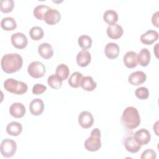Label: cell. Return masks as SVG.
<instances>
[{"mask_svg": "<svg viewBox=\"0 0 159 159\" xmlns=\"http://www.w3.org/2000/svg\"><path fill=\"white\" fill-rule=\"evenodd\" d=\"M83 78V76L81 73L78 71L73 72L68 79V84L72 88H77L81 86V83Z\"/></svg>", "mask_w": 159, "mask_h": 159, "instance_id": "d4e9b609", "label": "cell"}, {"mask_svg": "<svg viewBox=\"0 0 159 159\" xmlns=\"http://www.w3.org/2000/svg\"><path fill=\"white\" fill-rule=\"evenodd\" d=\"M47 90V86L40 83H37L32 88V93L36 95H39L44 93Z\"/></svg>", "mask_w": 159, "mask_h": 159, "instance_id": "e575fe53", "label": "cell"}, {"mask_svg": "<svg viewBox=\"0 0 159 159\" xmlns=\"http://www.w3.org/2000/svg\"><path fill=\"white\" fill-rule=\"evenodd\" d=\"M4 88L10 93L16 94H22L27 92L28 86L26 83L14 78H7L4 82Z\"/></svg>", "mask_w": 159, "mask_h": 159, "instance_id": "277c9868", "label": "cell"}, {"mask_svg": "<svg viewBox=\"0 0 159 159\" xmlns=\"http://www.w3.org/2000/svg\"><path fill=\"white\" fill-rule=\"evenodd\" d=\"M81 86L85 91H92L96 88L97 83L95 81H94L93 78L91 76H83L82 79Z\"/></svg>", "mask_w": 159, "mask_h": 159, "instance_id": "603a6c76", "label": "cell"}, {"mask_svg": "<svg viewBox=\"0 0 159 159\" xmlns=\"http://www.w3.org/2000/svg\"><path fill=\"white\" fill-rule=\"evenodd\" d=\"M44 35L42 28L39 26L32 27L29 30V35L30 38L34 40H39L43 38Z\"/></svg>", "mask_w": 159, "mask_h": 159, "instance_id": "f1b7e54d", "label": "cell"}, {"mask_svg": "<svg viewBox=\"0 0 159 159\" xmlns=\"http://www.w3.org/2000/svg\"><path fill=\"white\" fill-rule=\"evenodd\" d=\"M124 145L127 151L132 153H137L141 148V145L135 140L134 137L132 136L126 137L124 140Z\"/></svg>", "mask_w": 159, "mask_h": 159, "instance_id": "d6986e66", "label": "cell"}, {"mask_svg": "<svg viewBox=\"0 0 159 159\" xmlns=\"http://www.w3.org/2000/svg\"><path fill=\"white\" fill-rule=\"evenodd\" d=\"M14 7L13 0H1L0 9L4 13H8L12 11Z\"/></svg>", "mask_w": 159, "mask_h": 159, "instance_id": "1f68e13d", "label": "cell"}, {"mask_svg": "<svg viewBox=\"0 0 159 159\" xmlns=\"http://www.w3.org/2000/svg\"><path fill=\"white\" fill-rule=\"evenodd\" d=\"M84 146L85 149L89 152H96L101 148V131L98 128L93 129L90 137L85 140Z\"/></svg>", "mask_w": 159, "mask_h": 159, "instance_id": "3957f363", "label": "cell"}, {"mask_svg": "<svg viewBox=\"0 0 159 159\" xmlns=\"http://www.w3.org/2000/svg\"><path fill=\"white\" fill-rule=\"evenodd\" d=\"M39 55L45 59L50 58L53 55V49L48 43H42L38 47Z\"/></svg>", "mask_w": 159, "mask_h": 159, "instance_id": "ffe728a7", "label": "cell"}, {"mask_svg": "<svg viewBox=\"0 0 159 159\" xmlns=\"http://www.w3.org/2000/svg\"><path fill=\"white\" fill-rule=\"evenodd\" d=\"M22 131V125L16 121L9 123L6 127V132L12 136H17L20 134Z\"/></svg>", "mask_w": 159, "mask_h": 159, "instance_id": "7402d4cb", "label": "cell"}, {"mask_svg": "<svg viewBox=\"0 0 159 159\" xmlns=\"http://www.w3.org/2000/svg\"><path fill=\"white\" fill-rule=\"evenodd\" d=\"M11 41L12 45L19 49H23L26 47L28 40L25 35L21 32L13 34L11 37Z\"/></svg>", "mask_w": 159, "mask_h": 159, "instance_id": "52a82bcc", "label": "cell"}, {"mask_svg": "<svg viewBox=\"0 0 159 159\" xmlns=\"http://www.w3.org/2000/svg\"><path fill=\"white\" fill-rule=\"evenodd\" d=\"M151 55L148 49L142 48L137 54L138 63L142 66H147L150 61Z\"/></svg>", "mask_w": 159, "mask_h": 159, "instance_id": "44dd1931", "label": "cell"}, {"mask_svg": "<svg viewBox=\"0 0 159 159\" xmlns=\"http://www.w3.org/2000/svg\"><path fill=\"white\" fill-rule=\"evenodd\" d=\"M156 158L157 153L152 148H148L144 150L140 156L141 159H155Z\"/></svg>", "mask_w": 159, "mask_h": 159, "instance_id": "836d02e7", "label": "cell"}, {"mask_svg": "<svg viewBox=\"0 0 159 159\" xmlns=\"http://www.w3.org/2000/svg\"><path fill=\"white\" fill-rule=\"evenodd\" d=\"M61 19V14L60 12L55 9L50 8L45 13L43 20L48 25H55L60 22Z\"/></svg>", "mask_w": 159, "mask_h": 159, "instance_id": "30bf717a", "label": "cell"}, {"mask_svg": "<svg viewBox=\"0 0 159 159\" xmlns=\"http://www.w3.org/2000/svg\"><path fill=\"white\" fill-rule=\"evenodd\" d=\"M152 22L157 27H159V23H158V11L155 12L152 17Z\"/></svg>", "mask_w": 159, "mask_h": 159, "instance_id": "d590c367", "label": "cell"}, {"mask_svg": "<svg viewBox=\"0 0 159 159\" xmlns=\"http://www.w3.org/2000/svg\"><path fill=\"white\" fill-rule=\"evenodd\" d=\"M106 32L109 38L112 39H118L122 35L124 30L121 25L114 24L108 25Z\"/></svg>", "mask_w": 159, "mask_h": 159, "instance_id": "2e32d148", "label": "cell"}, {"mask_svg": "<svg viewBox=\"0 0 159 159\" xmlns=\"http://www.w3.org/2000/svg\"><path fill=\"white\" fill-rule=\"evenodd\" d=\"M46 71L45 65L39 61H34L30 63L27 68V72L34 78H42Z\"/></svg>", "mask_w": 159, "mask_h": 159, "instance_id": "8992f818", "label": "cell"}, {"mask_svg": "<svg viewBox=\"0 0 159 159\" xmlns=\"http://www.w3.org/2000/svg\"><path fill=\"white\" fill-rule=\"evenodd\" d=\"M47 83L52 88L55 89H58L62 86V81L56 75H52L48 76Z\"/></svg>", "mask_w": 159, "mask_h": 159, "instance_id": "4dcf8cb0", "label": "cell"}, {"mask_svg": "<svg viewBox=\"0 0 159 159\" xmlns=\"http://www.w3.org/2000/svg\"><path fill=\"white\" fill-rule=\"evenodd\" d=\"M44 110L43 101L39 98L33 99L29 104V111L34 116L40 115Z\"/></svg>", "mask_w": 159, "mask_h": 159, "instance_id": "7c38bea8", "label": "cell"}, {"mask_svg": "<svg viewBox=\"0 0 159 159\" xmlns=\"http://www.w3.org/2000/svg\"><path fill=\"white\" fill-rule=\"evenodd\" d=\"M50 7H48V6L43 5V4H40L37 6L34 9V16L35 18L39 20H43L44 16L46 13V12L50 9Z\"/></svg>", "mask_w": 159, "mask_h": 159, "instance_id": "83f0119b", "label": "cell"}, {"mask_svg": "<svg viewBox=\"0 0 159 159\" xmlns=\"http://www.w3.org/2000/svg\"><path fill=\"white\" fill-rule=\"evenodd\" d=\"M135 94L140 99H146L149 97V91L146 87H140L136 89Z\"/></svg>", "mask_w": 159, "mask_h": 159, "instance_id": "d6a6232c", "label": "cell"}, {"mask_svg": "<svg viewBox=\"0 0 159 159\" xmlns=\"http://www.w3.org/2000/svg\"><path fill=\"white\" fill-rule=\"evenodd\" d=\"M22 57L16 53L5 54L1 60V68L7 73H13L19 71L22 68Z\"/></svg>", "mask_w": 159, "mask_h": 159, "instance_id": "6da1fadb", "label": "cell"}, {"mask_svg": "<svg viewBox=\"0 0 159 159\" xmlns=\"http://www.w3.org/2000/svg\"><path fill=\"white\" fill-rule=\"evenodd\" d=\"M103 19L109 25L114 24L118 20V14L114 10L108 9L104 13Z\"/></svg>", "mask_w": 159, "mask_h": 159, "instance_id": "484cf974", "label": "cell"}, {"mask_svg": "<svg viewBox=\"0 0 159 159\" xmlns=\"http://www.w3.org/2000/svg\"><path fill=\"white\" fill-rule=\"evenodd\" d=\"M123 61L125 66L129 68H134L138 63L137 53L134 51L127 52L123 57Z\"/></svg>", "mask_w": 159, "mask_h": 159, "instance_id": "9a60e30c", "label": "cell"}, {"mask_svg": "<svg viewBox=\"0 0 159 159\" xmlns=\"http://www.w3.org/2000/svg\"><path fill=\"white\" fill-rule=\"evenodd\" d=\"M91 56L90 53L86 50H82L76 55L77 64L81 67L88 66L91 62Z\"/></svg>", "mask_w": 159, "mask_h": 159, "instance_id": "ac0fdd59", "label": "cell"}, {"mask_svg": "<svg viewBox=\"0 0 159 159\" xmlns=\"http://www.w3.org/2000/svg\"><path fill=\"white\" fill-rule=\"evenodd\" d=\"M1 27L7 31L14 30L17 27V24L15 19L11 17H6L2 19L1 21Z\"/></svg>", "mask_w": 159, "mask_h": 159, "instance_id": "cb8c5ba5", "label": "cell"}, {"mask_svg": "<svg viewBox=\"0 0 159 159\" xmlns=\"http://www.w3.org/2000/svg\"><path fill=\"white\" fill-rule=\"evenodd\" d=\"M147 79L146 74L142 71L132 73L128 77V81L134 86H139L143 83Z\"/></svg>", "mask_w": 159, "mask_h": 159, "instance_id": "8fae6325", "label": "cell"}, {"mask_svg": "<svg viewBox=\"0 0 159 159\" xmlns=\"http://www.w3.org/2000/svg\"><path fill=\"white\" fill-rule=\"evenodd\" d=\"M17 149L16 142L11 139H4L1 143L0 150L2 155L6 158H10L14 155Z\"/></svg>", "mask_w": 159, "mask_h": 159, "instance_id": "5b68a950", "label": "cell"}, {"mask_svg": "<svg viewBox=\"0 0 159 159\" xmlns=\"http://www.w3.org/2000/svg\"><path fill=\"white\" fill-rule=\"evenodd\" d=\"M70 74V70L68 66L64 64L61 63L57 66L56 68L55 75L61 80H65L69 76Z\"/></svg>", "mask_w": 159, "mask_h": 159, "instance_id": "4316f807", "label": "cell"}, {"mask_svg": "<svg viewBox=\"0 0 159 159\" xmlns=\"http://www.w3.org/2000/svg\"><path fill=\"white\" fill-rule=\"evenodd\" d=\"M78 123L84 129L90 128L94 123V117L91 112L82 111L78 116Z\"/></svg>", "mask_w": 159, "mask_h": 159, "instance_id": "9c48e42d", "label": "cell"}, {"mask_svg": "<svg viewBox=\"0 0 159 159\" xmlns=\"http://www.w3.org/2000/svg\"><path fill=\"white\" fill-rule=\"evenodd\" d=\"M92 42L91 38L86 35H81L78 39V45L83 50H87L89 48L91 47Z\"/></svg>", "mask_w": 159, "mask_h": 159, "instance_id": "f546056e", "label": "cell"}, {"mask_svg": "<svg viewBox=\"0 0 159 159\" xmlns=\"http://www.w3.org/2000/svg\"><path fill=\"white\" fill-rule=\"evenodd\" d=\"M120 52L119 45L114 42H109L107 43L104 48V53L106 56L109 59L116 58Z\"/></svg>", "mask_w": 159, "mask_h": 159, "instance_id": "5bb4252c", "label": "cell"}, {"mask_svg": "<svg viewBox=\"0 0 159 159\" xmlns=\"http://www.w3.org/2000/svg\"><path fill=\"white\" fill-rule=\"evenodd\" d=\"M135 140L141 146L147 145L151 139V134L150 132L145 129H140L137 130L134 134Z\"/></svg>", "mask_w": 159, "mask_h": 159, "instance_id": "ba28073f", "label": "cell"}, {"mask_svg": "<svg viewBox=\"0 0 159 159\" xmlns=\"http://www.w3.org/2000/svg\"><path fill=\"white\" fill-rule=\"evenodd\" d=\"M158 39V33L154 30H148L140 36V41L145 45H151Z\"/></svg>", "mask_w": 159, "mask_h": 159, "instance_id": "e0dca14e", "label": "cell"}, {"mask_svg": "<svg viewBox=\"0 0 159 159\" xmlns=\"http://www.w3.org/2000/svg\"><path fill=\"white\" fill-rule=\"evenodd\" d=\"M25 107L21 102H14L9 107L10 114L15 118H21L25 114Z\"/></svg>", "mask_w": 159, "mask_h": 159, "instance_id": "4fadbf2b", "label": "cell"}, {"mask_svg": "<svg viewBox=\"0 0 159 159\" xmlns=\"http://www.w3.org/2000/svg\"><path fill=\"white\" fill-rule=\"evenodd\" d=\"M122 122L127 129L133 130L140 124V117L138 110L132 106L127 107L122 115Z\"/></svg>", "mask_w": 159, "mask_h": 159, "instance_id": "7a4b0ae2", "label": "cell"}]
</instances>
